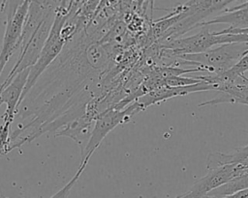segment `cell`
<instances>
[{
  "label": "cell",
  "mask_w": 248,
  "mask_h": 198,
  "mask_svg": "<svg viewBox=\"0 0 248 198\" xmlns=\"http://www.w3.org/2000/svg\"><path fill=\"white\" fill-rule=\"evenodd\" d=\"M12 123L10 120H3L0 126V157L11 152L12 138L10 130Z\"/></svg>",
  "instance_id": "cell-9"
},
{
  "label": "cell",
  "mask_w": 248,
  "mask_h": 198,
  "mask_svg": "<svg viewBox=\"0 0 248 198\" xmlns=\"http://www.w3.org/2000/svg\"><path fill=\"white\" fill-rule=\"evenodd\" d=\"M245 189H248V173L232 178L226 184L210 191L203 198H221Z\"/></svg>",
  "instance_id": "cell-8"
},
{
  "label": "cell",
  "mask_w": 248,
  "mask_h": 198,
  "mask_svg": "<svg viewBox=\"0 0 248 198\" xmlns=\"http://www.w3.org/2000/svg\"><path fill=\"white\" fill-rule=\"evenodd\" d=\"M86 166H87L86 163H80V165H79L78 171L76 172V174L74 175V177H73L61 189H59L55 194H53V195H52L51 197H49V198H68V196H69V194H70L72 188L74 187V185H75L76 183L78 182L79 176L82 174V172L84 171V169H85Z\"/></svg>",
  "instance_id": "cell-10"
},
{
  "label": "cell",
  "mask_w": 248,
  "mask_h": 198,
  "mask_svg": "<svg viewBox=\"0 0 248 198\" xmlns=\"http://www.w3.org/2000/svg\"><path fill=\"white\" fill-rule=\"evenodd\" d=\"M245 132L248 133V130ZM248 157V144L244 147L237 148L232 154H223V153H214L210 154L207 156L206 168L207 170L217 169L229 164H237L240 161Z\"/></svg>",
  "instance_id": "cell-7"
},
{
  "label": "cell",
  "mask_w": 248,
  "mask_h": 198,
  "mask_svg": "<svg viewBox=\"0 0 248 198\" xmlns=\"http://www.w3.org/2000/svg\"><path fill=\"white\" fill-rule=\"evenodd\" d=\"M29 72L30 68L23 70L18 72L5 87L0 88V106L3 103L6 104V111L2 116L3 120H10L14 122V117L18 109L20 98L23 94Z\"/></svg>",
  "instance_id": "cell-5"
},
{
  "label": "cell",
  "mask_w": 248,
  "mask_h": 198,
  "mask_svg": "<svg viewBox=\"0 0 248 198\" xmlns=\"http://www.w3.org/2000/svg\"><path fill=\"white\" fill-rule=\"evenodd\" d=\"M221 198H248V189L241 190V191H238L233 194L227 195V196H224Z\"/></svg>",
  "instance_id": "cell-12"
},
{
  "label": "cell",
  "mask_w": 248,
  "mask_h": 198,
  "mask_svg": "<svg viewBox=\"0 0 248 198\" xmlns=\"http://www.w3.org/2000/svg\"><path fill=\"white\" fill-rule=\"evenodd\" d=\"M235 164H229L217 169L208 170L207 174L197 181L192 187L185 193L176 198H203L210 191L226 184L232 178L236 177Z\"/></svg>",
  "instance_id": "cell-4"
},
{
  "label": "cell",
  "mask_w": 248,
  "mask_h": 198,
  "mask_svg": "<svg viewBox=\"0 0 248 198\" xmlns=\"http://www.w3.org/2000/svg\"><path fill=\"white\" fill-rule=\"evenodd\" d=\"M221 23L229 24V27L231 28L248 27V0L240 5L226 9L224 11V14H219L212 19L204 20L199 25V27Z\"/></svg>",
  "instance_id": "cell-6"
},
{
  "label": "cell",
  "mask_w": 248,
  "mask_h": 198,
  "mask_svg": "<svg viewBox=\"0 0 248 198\" xmlns=\"http://www.w3.org/2000/svg\"><path fill=\"white\" fill-rule=\"evenodd\" d=\"M140 111L141 109L140 105L134 100L130 105L123 109H117L114 106H110L100 112L95 119L90 138L81 150L80 163L87 164L91 156L104 138L118 125L129 122L135 114Z\"/></svg>",
  "instance_id": "cell-2"
},
{
  "label": "cell",
  "mask_w": 248,
  "mask_h": 198,
  "mask_svg": "<svg viewBox=\"0 0 248 198\" xmlns=\"http://www.w3.org/2000/svg\"><path fill=\"white\" fill-rule=\"evenodd\" d=\"M248 54V43H224L196 54H183L173 58L181 64L200 67L209 74H219L231 69L241 57Z\"/></svg>",
  "instance_id": "cell-1"
},
{
  "label": "cell",
  "mask_w": 248,
  "mask_h": 198,
  "mask_svg": "<svg viewBox=\"0 0 248 198\" xmlns=\"http://www.w3.org/2000/svg\"><path fill=\"white\" fill-rule=\"evenodd\" d=\"M29 5L30 0H24L16 9V13L10 18L6 19L5 32L0 50V76L11 56L16 50H19L21 35Z\"/></svg>",
  "instance_id": "cell-3"
},
{
  "label": "cell",
  "mask_w": 248,
  "mask_h": 198,
  "mask_svg": "<svg viewBox=\"0 0 248 198\" xmlns=\"http://www.w3.org/2000/svg\"><path fill=\"white\" fill-rule=\"evenodd\" d=\"M237 103H241V104H245V105H248V99H240L237 101Z\"/></svg>",
  "instance_id": "cell-13"
},
{
  "label": "cell",
  "mask_w": 248,
  "mask_h": 198,
  "mask_svg": "<svg viewBox=\"0 0 248 198\" xmlns=\"http://www.w3.org/2000/svg\"><path fill=\"white\" fill-rule=\"evenodd\" d=\"M235 168V173H236V177L245 173H248V157L245 158L244 160L240 161L239 163L234 165Z\"/></svg>",
  "instance_id": "cell-11"
},
{
  "label": "cell",
  "mask_w": 248,
  "mask_h": 198,
  "mask_svg": "<svg viewBox=\"0 0 248 198\" xmlns=\"http://www.w3.org/2000/svg\"><path fill=\"white\" fill-rule=\"evenodd\" d=\"M0 198H3V197H1V196H0Z\"/></svg>",
  "instance_id": "cell-14"
}]
</instances>
